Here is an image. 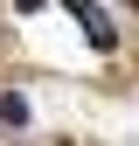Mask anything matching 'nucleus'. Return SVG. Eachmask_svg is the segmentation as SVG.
I'll use <instances>...</instances> for the list:
<instances>
[{
	"mask_svg": "<svg viewBox=\"0 0 139 146\" xmlns=\"http://www.w3.org/2000/svg\"><path fill=\"white\" fill-rule=\"evenodd\" d=\"M70 14L83 21V35H91L97 49H111V42H118V35H111V14H104V7H91V0H83V7H70Z\"/></svg>",
	"mask_w": 139,
	"mask_h": 146,
	"instance_id": "obj_1",
	"label": "nucleus"
}]
</instances>
